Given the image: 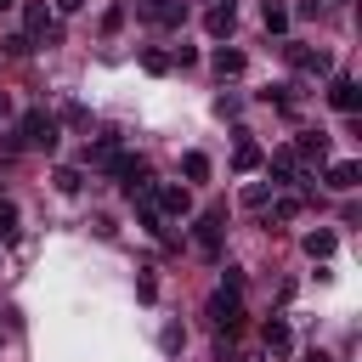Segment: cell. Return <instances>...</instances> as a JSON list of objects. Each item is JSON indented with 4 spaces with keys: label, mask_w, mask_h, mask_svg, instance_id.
Returning a JSON list of instances; mask_svg holds the SVG:
<instances>
[{
    "label": "cell",
    "mask_w": 362,
    "mask_h": 362,
    "mask_svg": "<svg viewBox=\"0 0 362 362\" xmlns=\"http://www.w3.org/2000/svg\"><path fill=\"white\" fill-rule=\"evenodd\" d=\"M181 175H187V181H209V158H204L198 147H192V153H181Z\"/></svg>",
    "instance_id": "e0dca14e"
},
{
    "label": "cell",
    "mask_w": 362,
    "mask_h": 362,
    "mask_svg": "<svg viewBox=\"0 0 362 362\" xmlns=\"http://www.w3.org/2000/svg\"><path fill=\"white\" fill-rule=\"evenodd\" d=\"M328 102H334L345 119H356V107H362V90H356V79H351V74H334V85H328Z\"/></svg>",
    "instance_id": "52a82bcc"
},
{
    "label": "cell",
    "mask_w": 362,
    "mask_h": 362,
    "mask_svg": "<svg viewBox=\"0 0 362 362\" xmlns=\"http://www.w3.org/2000/svg\"><path fill=\"white\" fill-rule=\"evenodd\" d=\"M288 153H294V158H328V136H322V130H305Z\"/></svg>",
    "instance_id": "8fae6325"
},
{
    "label": "cell",
    "mask_w": 362,
    "mask_h": 362,
    "mask_svg": "<svg viewBox=\"0 0 362 362\" xmlns=\"http://www.w3.org/2000/svg\"><path fill=\"white\" fill-rule=\"evenodd\" d=\"M79 6H85V0H57V11H79Z\"/></svg>",
    "instance_id": "4316f807"
},
{
    "label": "cell",
    "mask_w": 362,
    "mask_h": 362,
    "mask_svg": "<svg viewBox=\"0 0 362 362\" xmlns=\"http://www.w3.org/2000/svg\"><path fill=\"white\" fill-rule=\"evenodd\" d=\"M28 51H34L28 34H11V40H6V57H28Z\"/></svg>",
    "instance_id": "cb8c5ba5"
},
{
    "label": "cell",
    "mask_w": 362,
    "mask_h": 362,
    "mask_svg": "<svg viewBox=\"0 0 362 362\" xmlns=\"http://www.w3.org/2000/svg\"><path fill=\"white\" fill-rule=\"evenodd\" d=\"M356 181H362V164H356V158L328 164V187H334V192H356Z\"/></svg>",
    "instance_id": "9c48e42d"
},
{
    "label": "cell",
    "mask_w": 362,
    "mask_h": 362,
    "mask_svg": "<svg viewBox=\"0 0 362 362\" xmlns=\"http://www.w3.org/2000/svg\"><path fill=\"white\" fill-rule=\"evenodd\" d=\"M283 57H288L300 74H334V57H328V51H311V45H294V40H288Z\"/></svg>",
    "instance_id": "8992f818"
},
{
    "label": "cell",
    "mask_w": 362,
    "mask_h": 362,
    "mask_svg": "<svg viewBox=\"0 0 362 362\" xmlns=\"http://www.w3.org/2000/svg\"><path fill=\"white\" fill-rule=\"evenodd\" d=\"M17 141L34 147V153H57V141H62V119L45 113V107H28V113L17 119Z\"/></svg>",
    "instance_id": "6da1fadb"
},
{
    "label": "cell",
    "mask_w": 362,
    "mask_h": 362,
    "mask_svg": "<svg viewBox=\"0 0 362 362\" xmlns=\"http://www.w3.org/2000/svg\"><path fill=\"white\" fill-rule=\"evenodd\" d=\"M305 362H334V356H328V351H311V356H305Z\"/></svg>",
    "instance_id": "83f0119b"
},
{
    "label": "cell",
    "mask_w": 362,
    "mask_h": 362,
    "mask_svg": "<svg viewBox=\"0 0 362 362\" xmlns=\"http://www.w3.org/2000/svg\"><path fill=\"white\" fill-rule=\"evenodd\" d=\"M136 17L153 23V28H181V23H187V0H141Z\"/></svg>",
    "instance_id": "277c9868"
},
{
    "label": "cell",
    "mask_w": 362,
    "mask_h": 362,
    "mask_svg": "<svg viewBox=\"0 0 362 362\" xmlns=\"http://www.w3.org/2000/svg\"><path fill=\"white\" fill-rule=\"evenodd\" d=\"M232 170H260V147H255L249 136H238V147H232Z\"/></svg>",
    "instance_id": "5bb4252c"
},
{
    "label": "cell",
    "mask_w": 362,
    "mask_h": 362,
    "mask_svg": "<svg viewBox=\"0 0 362 362\" xmlns=\"http://www.w3.org/2000/svg\"><path fill=\"white\" fill-rule=\"evenodd\" d=\"M209 317H215L221 334H238V328H243V300H238L232 288H215V294H209Z\"/></svg>",
    "instance_id": "3957f363"
},
{
    "label": "cell",
    "mask_w": 362,
    "mask_h": 362,
    "mask_svg": "<svg viewBox=\"0 0 362 362\" xmlns=\"http://www.w3.org/2000/svg\"><path fill=\"white\" fill-rule=\"evenodd\" d=\"M0 238H17V204L0 198Z\"/></svg>",
    "instance_id": "44dd1931"
},
{
    "label": "cell",
    "mask_w": 362,
    "mask_h": 362,
    "mask_svg": "<svg viewBox=\"0 0 362 362\" xmlns=\"http://www.w3.org/2000/svg\"><path fill=\"white\" fill-rule=\"evenodd\" d=\"M260 17H266V34H288V23H294V17H288V6H277V0H266V11H260Z\"/></svg>",
    "instance_id": "2e32d148"
},
{
    "label": "cell",
    "mask_w": 362,
    "mask_h": 362,
    "mask_svg": "<svg viewBox=\"0 0 362 362\" xmlns=\"http://www.w3.org/2000/svg\"><path fill=\"white\" fill-rule=\"evenodd\" d=\"M204 28H209V40H226V34L238 28V11H232V0L209 6V11H204Z\"/></svg>",
    "instance_id": "ba28073f"
},
{
    "label": "cell",
    "mask_w": 362,
    "mask_h": 362,
    "mask_svg": "<svg viewBox=\"0 0 362 362\" xmlns=\"http://www.w3.org/2000/svg\"><path fill=\"white\" fill-rule=\"evenodd\" d=\"M79 187H85V170H79V164H57V192H68V198H74Z\"/></svg>",
    "instance_id": "ac0fdd59"
},
{
    "label": "cell",
    "mask_w": 362,
    "mask_h": 362,
    "mask_svg": "<svg viewBox=\"0 0 362 362\" xmlns=\"http://www.w3.org/2000/svg\"><path fill=\"white\" fill-rule=\"evenodd\" d=\"M334 249H339V238H334V232H305V255H311V260H328Z\"/></svg>",
    "instance_id": "9a60e30c"
},
{
    "label": "cell",
    "mask_w": 362,
    "mask_h": 362,
    "mask_svg": "<svg viewBox=\"0 0 362 362\" xmlns=\"http://www.w3.org/2000/svg\"><path fill=\"white\" fill-rule=\"evenodd\" d=\"M147 204H153L158 215H170V221L192 215V192H187V187H153V192H147Z\"/></svg>",
    "instance_id": "5b68a950"
},
{
    "label": "cell",
    "mask_w": 362,
    "mask_h": 362,
    "mask_svg": "<svg viewBox=\"0 0 362 362\" xmlns=\"http://www.w3.org/2000/svg\"><path fill=\"white\" fill-rule=\"evenodd\" d=\"M11 6H17V0H0V11H11Z\"/></svg>",
    "instance_id": "f1b7e54d"
},
{
    "label": "cell",
    "mask_w": 362,
    "mask_h": 362,
    "mask_svg": "<svg viewBox=\"0 0 362 362\" xmlns=\"http://www.w3.org/2000/svg\"><path fill=\"white\" fill-rule=\"evenodd\" d=\"M158 351H164V356H181V351H187V328H181V322H164V328H158Z\"/></svg>",
    "instance_id": "4fadbf2b"
},
{
    "label": "cell",
    "mask_w": 362,
    "mask_h": 362,
    "mask_svg": "<svg viewBox=\"0 0 362 362\" xmlns=\"http://www.w3.org/2000/svg\"><path fill=\"white\" fill-rule=\"evenodd\" d=\"M141 68H147V74H170L175 62H170V51H158V45H147V51H141Z\"/></svg>",
    "instance_id": "d6986e66"
},
{
    "label": "cell",
    "mask_w": 362,
    "mask_h": 362,
    "mask_svg": "<svg viewBox=\"0 0 362 362\" xmlns=\"http://www.w3.org/2000/svg\"><path fill=\"white\" fill-rule=\"evenodd\" d=\"M221 232H226V204H209V209L198 215V226H192V249H198L204 260H215V255H221Z\"/></svg>",
    "instance_id": "7a4b0ae2"
},
{
    "label": "cell",
    "mask_w": 362,
    "mask_h": 362,
    "mask_svg": "<svg viewBox=\"0 0 362 362\" xmlns=\"http://www.w3.org/2000/svg\"><path fill=\"white\" fill-rule=\"evenodd\" d=\"M62 119H68V124H90V107H85V102H68Z\"/></svg>",
    "instance_id": "d4e9b609"
},
{
    "label": "cell",
    "mask_w": 362,
    "mask_h": 362,
    "mask_svg": "<svg viewBox=\"0 0 362 362\" xmlns=\"http://www.w3.org/2000/svg\"><path fill=\"white\" fill-rule=\"evenodd\" d=\"M0 113H6V96H0Z\"/></svg>",
    "instance_id": "f546056e"
},
{
    "label": "cell",
    "mask_w": 362,
    "mask_h": 362,
    "mask_svg": "<svg viewBox=\"0 0 362 362\" xmlns=\"http://www.w3.org/2000/svg\"><path fill=\"white\" fill-rule=\"evenodd\" d=\"M243 204H249V209H266V204H272V187H266V181H255V187L243 192Z\"/></svg>",
    "instance_id": "7402d4cb"
},
{
    "label": "cell",
    "mask_w": 362,
    "mask_h": 362,
    "mask_svg": "<svg viewBox=\"0 0 362 362\" xmlns=\"http://www.w3.org/2000/svg\"><path fill=\"white\" fill-rule=\"evenodd\" d=\"M260 339H266V351H272V356H288V351H294V334H288V322H283V317H272Z\"/></svg>",
    "instance_id": "30bf717a"
},
{
    "label": "cell",
    "mask_w": 362,
    "mask_h": 362,
    "mask_svg": "<svg viewBox=\"0 0 362 362\" xmlns=\"http://www.w3.org/2000/svg\"><path fill=\"white\" fill-rule=\"evenodd\" d=\"M124 17H130V6H107V11H102V28H107V34L124 28Z\"/></svg>",
    "instance_id": "603a6c76"
},
{
    "label": "cell",
    "mask_w": 362,
    "mask_h": 362,
    "mask_svg": "<svg viewBox=\"0 0 362 362\" xmlns=\"http://www.w3.org/2000/svg\"><path fill=\"white\" fill-rule=\"evenodd\" d=\"M215 113H221V119H238V113H243V96L221 90V96H215Z\"/></svg>",
    "instance_id": "ffe728a7"
},
{
    "label": "cell",
    "mask_w": 362,
    "mask_h": 362,
    "mask_svg": "<svg viewBox=\"0 0 362 362\" xmlns=\"http://www.w3.org/2000/svg\"><path fill=\"white\" fill-rule=\"evenodd\" d=\"M209 62H215V74H221V79H232V74H243V51H238V45H221V51H215Z\"/></svg>",
    "instance_id": "7c38bea8"
},
{
    "label": "cell",
    "mask_w": 362,
    "mask_h": 362,
    "mask_svg": "<svg viewBox=\"0 0 362 362\" xmlns=\"http://www.w3.org/2000/svg\"><path fill=\"white\" fill-rule=\"evenodd\" d=\"M272 215H277V221H294V215H300V198H277Z\"/></svg>",
    "instance_id": "484cf974"
}]
</instances>
